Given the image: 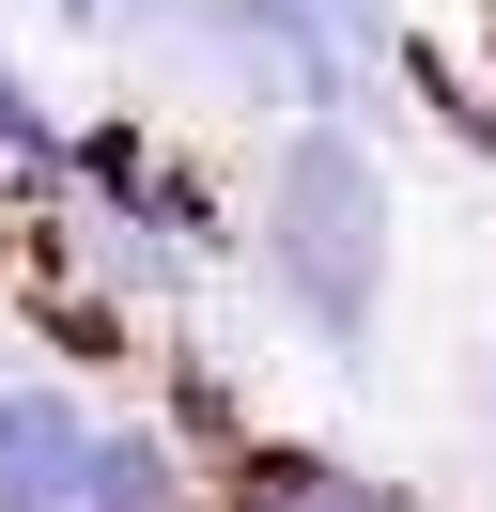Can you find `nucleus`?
Masks as SVG:
<instances>
[{"label":"nucleus","instance_id":"3","mask_svg":"<svg viewBox=\"0 0 496 512\" xmlns=\"http://www.w3.org/2000/svg\"><path fill=\"white\" fill-rule=\"evenodd\" d=\"M93 497V419L62 388H0V512H78Z\"/></svg>","mask_w":496,"mask_h":512},{"label":"nucleus","instance_id":"1","mask_svg":"<svg viewBox=\"0 0 496 512\" xmlns=\"http://www.w3.org/2000/svg\"><path fill=\"white\" fill-rule=\"evenodd\" d=\"M264 264L326 342H357L372 295H388V171H372L357 125H295L264 171Z\"/></svg>","mask_w":496,"mask_h":512},{"label":"nucleus","instance_id":"5","mask_svg":"<svg viewBox=\"0 0 496 512\" xmlns=\"http://www.w3.org/2000/svg\"><path fill=\"white\" fill-rule=\"evenodd\" d=\"M0 156H47V109H31V78L0 63Z\"/></svg>","mask_w":496,"mask_h":512},{"label":"nucleus","instance_id":"7","mask_svg":"<svg viewBox=\"0 0 496 512\" xmlns=\"http://www.w3.org/2000/svg\"><path fill=\"white\" fill-rule=\"evenodd\" d=\"M326 512H372V497H326Z\"/></svg>","mask_w":496,"mask_h":512},{"label":"nucleus","instance_id":"4","mask_svg":"<svg viewBox=\"0 0 496 512\" xmlns=\"http://www.w3.org/2000/svg\"><path fill=\"white\" fill-rule=\"evenodd\" d=\"M78 512H171V466H155V435H93V497Z\"/></svg>","mask_w":496,"mask_h":512},{"label":"nucleus","instance_id":"2","mask_svg":"<svg viewBox=\"0 0 496 512\" xmlns=\"http://www.w3.org/2000/svg\"><path fill=\"white\" fill-rule=\"evenodd\" d=\"M202 47L279 109H341V78H357V16L341 0H202Z\"/></svg>","mask_w":496,"mask_h":512},{"label":"nucleus","instance_id":"6","mask_svg":"<svg viewBox=\"0 0 496 512\" xmlns=\"http://www.w3.org/2000/svg\"><path fill=\"white\" fill-rule=\"evenodd\" d=\"M62 16H109V0H62Z\"/></svg>","mask_w":496,"mask_h":512}]
</instances>
